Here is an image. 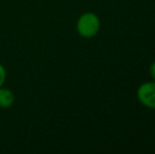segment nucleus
<instances>
[{"label": "nucleus", "mask_w": 155, "mask_h": 154, "mask_svg": "<svg viewBox=\"0 0 155 154\" xmlns=\"http://www.w3.org/2000/svg\"><path fill=\"white\" fill-rule=\"evenodd\" d=\"M139 103L149 109H155V80L143 82L137 89Z\"/></svg>", "instance_id": "obj_2"}, {"label": "nucleus", "mask_w": 155, "mask_h": 154, "mask_svg": "<svg viewBox=\"0 0 155 154\" xmlns=\"http://www.w3.org/2000/svg\"><path fill=\"white\" fill-rule=\"evenodd\" d=\"M77 32L84 38H93L100 30L99 17L92 12H87L78 18L76 25Z\"/></svg>", "instance_id": "obj_1"}, {"label": "nucleus", "mask_w": 155, "mask_h": 154, "mask_svg": "<svg viewBox=\"0 0 155 154\" xmlns=\"http://www.w3.org/2000/svg\"><path fill=\"white\" fill-rule=\"evenodd\" d=\"M150 75H151V77L153 78V80H155V60L151 64V66H150Z\"/></svg>", "instance_id": "obj_5"}, {"label": "nucleus", "mask_w": 155, "mask_h": 154, "mask_svg": "<svg viewBox=\"0 0 155 154\" xmlns=\"http://www.w3.org/2000/svg\"><path fill=\"white\" fill-rule=\"evenodd\" d=\"M5 78H6V71L4 69V67L0 64V88L3 87L4 82H5Z\"/></svg>", "instance_id": "obj_4"}, {"label": "nucleus", "mask_w": 155, "mask_h": 154, "mask_svg": "<svg viewBox=\"0 0 155 154\" xmlns=\"http://www.w3.org/2000/svg\"><path fill=\"white\" fill-rule=\"evenodd\" d=\"M15 103V95L13 91L8 88H0V108L2 109H8L12 107Z\"/></svg>", "instance_id": "obj_3"}]
</instances>
